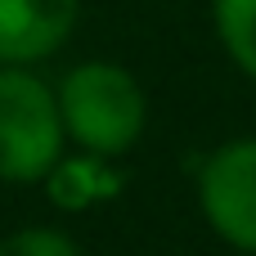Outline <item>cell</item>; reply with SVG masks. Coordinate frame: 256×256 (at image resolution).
Returning a JSON list of instances; mask_svg holds the SVG:
<instances>
[{
    "mask_svg": "<svg viewBox=\"0 0 256 256\" xmlns=\"http://www.w3.org/2000/svg\"><path fill=\"white\" fill-rule=\"evenodd\" d=\"M68 153L54 81L40 68H0V184L32 189Z\"/></svg>",
    "mask_w": 256,
    "mask_h": 256,
    "instance_id": "2",
    "label": "cell"
},
{
    "mask_svg": "<svg viewBox=\"0 0 256 256\" xmlns=\"http://www.w3.org/2000/svg\"><path fill=\"white\" fill-rule=\"evenodd\" d=\"M194 202L212 238L230 252L256 256V135L220 140L194 171Z\"/></svg>",
    "mask_w": 256,
    "mask_h": 256,
    "instance_id": "3",
    "label": "cell"
},
{
    "mask_svg": "<svg viewBox=\"0 0 256 256\" xmlns=\"http://www.w3.org/2000/svg\"><path fill=\"white\" fill-rule=\"evenodd\" d=\"M58 117L68 130V148L122 162L148 130V90L117 58H81L58 81Z\"/></svg>",
    "mask_w": 256,
    "mask_h": 256,
    "instance_id": "1",
    "label": "cell"
},
{
    "mask_svg": "<svg viewBox=\"0 0 256 256\" xmlns=\"http://www.w3.org/2000/svg\"><path fill=\"white\" fill-rule=\"evenodd\" d=\"M45 184V198L58 207V212H90L108 198L122 194V171L117 162L108 158H94V153H76L68 148L58 158V166L40 180Z\"/></svg>",
    "mask_w": 256,
    "mask_h": 256,
    "instance_id": "5",
    "label": "cell"
},
{
    "mask_svg": "<svg viewBox=\"0 0 256 256\" xmlns=\"http://www.w3.org/2000/svg\"><path fill=\"white\" fill-rule=\"evenodd\" d=\"M0 256H86V252L58 225H22V230L0 234Z\"/></svg>",
    "mask_w": 256,
    "mask_h": 256,
    "instance_id": "7",
    "label": "cell"
},
{
    "mask_svg": "<svg viewBox=\"0 0 256 256\" xmlns=\"http://www.w3.org/2000/svg\"><path fill=\"white\" fill-rule=\"evenodd\" d=\"M212 32L234 72L256 86V0H212Z\"/></svg>",
    "mask_w": 256,
    "mask_h": 256,
    "instance_id": "6",
    "label": "cell"
},
{
    "mask_svg": "<svg viewBox=\"0 0 256 256\" xmlns=\"http://www.w3.org/2000/svg\"><path fill=\"white\" fill-rule=\"evenodd\" d=\"M81 22V0H0V68L50 63Z\"/></svg>",
    "mask_w": 256,
    "mask_h": 256,
    "instance_id": "4",
    "label": "cell"
}]
</instances>
